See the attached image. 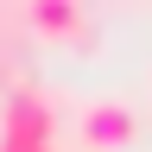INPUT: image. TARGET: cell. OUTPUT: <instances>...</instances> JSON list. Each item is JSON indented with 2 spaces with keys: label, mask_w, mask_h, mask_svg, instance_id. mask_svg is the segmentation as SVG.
<instances>
[{
  "label": "cell",
  "mask_w": 152,
  "mask_h": 152,
  "mask_svg": "<svg viewBox=\"0 0 152 152\" xmlns=\"http://www.w3.org/2000/svg\"><path fill=\"white\" fill-rule=\"evenodd\" d=\"M0 140L51 146V140H57V95H51V89H38V83L7 89V102H0Z\"/></svg>",
  "instance_id": "obj_1"
},
{
  "label": "cell",
  "mask_w": 152,
  "mask_h": 152,
  "mask_svg": "<svg viewBox=\"0 0 152 152\" xmlns=\"http://www.w3.org/2000/svg\"><path fill=\"white\" fill-rule=\"evenodd\" d=\"M76 140L89 152H127L140 140V114H133L121 95H95V102H83V114H76Z\"/></svg>",
  "instance_id": "obj_2"
},
{
  "label": "cell",
  "mask_w": 152,
  "mask_h": 152,
  "mask_svg": "<svg viewBox=\"0 0 152 152\" xmlns=\"http://www.w3.org/2000/svg\"><path fill=\"white\" fill-rule=\"evenodd\" d=\"M26 19L38 38H70V45H95L89 7L83 0H26Z\"/></svg>",
  "instance_id": "obj_3"
},
{
  "label": "cell",
  "mask_w": 152,
  "mask_h": 152,
  "mask_svg": "<svg viewBox=\"0 0 152 152\" xmlns=\"http://www.w3.org/2000/svg\"><path fill=\"white\" fill-rule=\"evenodd\" d=\"M0 152H57V146H32V140H0Z\"/></svg>",
  "instance_id": "obj_4"
}]
</instances>
